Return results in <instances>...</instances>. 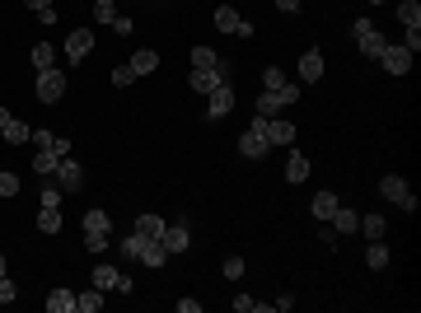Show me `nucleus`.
<instances>
[{
    "instance_id": "nucleus-1",
    "label": "nucleus",
    "mask_w": 421,
    "mask_h": 313,
    "mask_svg": "<svg viewBox=\"0 0 421 313\" xmlns=\"http://www.w3.org/2000/svg\"><path fill=\"white\" fill-rule=\"evenodd\" d=\"M295 103H300V84H290V79H286L281 89H263V94H258V112H263V117H276L281 108H295Z\"/></svg>"
},
{
    "instance_id": "nucleus-2",
    "label": "nucleus",
    "mask_w": 421,
    "mask_h": 313,
    "mask_svg": "<svg viewBox=\"0 0 421 313\" xmlns=\"http://www.w3.org/2000/svg\"><path fill=\"white\" fill-rule=\"evenodd\" d=\"M267 150H272V145H267V117L258 112V117H253V126L239 136V155H244V159H263Z\"/></svg>"
},
{
    "instance_id": "nucleus-3",
    "label": "nucleus",
    "mask_w": 421,
    "mask_h": 313,
    "mask_svg": "<svg viewBox=\"0 0 421 313\" xmlns=\"http://www.w3.org/2000/svg\"><path fill=\"white\" fill-rule=\"evenodd\" d=\"M38 103H61V94H66V70L61 66H47V70H38Z\"/></svg>"
},
{
    "instance_id": "nucleus-4",
    "label": "nucleus",
    "mask_w": 421,
    "mask_h": 313,
    "mask_svg": "<svg viewBox=\"0 0 421 313\" xmlns=\"http://www.w3.org/2000/svg\"><path fill=\"white\" fill-rule=\"evenodd\" d=\"M379 197H384V201H398L403 211H417V197L407 192V183L398 173H384V178H379Z\"/></svg>"
},
{
    "instance_id": "nucleus-5",
    "label": "nucleus",
    "mask_w": 421,
    "mask_h": 313,
    "mask_svg": "<svg viewBox=\"0 0 421 313\" xmlns=\"http://www.w3.org/2000/svg\"><path fill=\"white\" fill-rule=\"evenodd\" d=\"M374 61L384 66L389 75H407V70H412V52H407L403 43H384V52H379Z\"/></svg>"
},
{
    "instance_id": "nucleus-6",
    "label": "nucleus",
    "mask_w": 421,
    "mask_h": 313,
    "mask_svg": "<svg viewBox=\"0 0 421 313\" xmlns=\"http://www.w3.org/2000/svg\"><path fill=\"white\" fill-rule=\"evenodd\" d=\"M351 33H356V47L365 52L370 61H374V56H379V52H384V33L374 29L370 19H356V24H351Z\"/></svg>"
},
{
    "instance_id": "nucleus-7",
    "label": "nucleus",
    "mask_w": 421,
    "mask_h": 313,
    "mask_svg": "<svg viewBox=\"0 0 421 313\" xmlns=\"http://www.w3.org/2000/svg\"><path fill=\"white\" fill-rule=\"evenodd\" d=\"M94 285H98V290H103V295H108V290H131V276H122V271H117V266H108V262H98L94 266Z\"/></svg>"
},
{
    "instance_id": "nucleus-8",
    "label": "nucleus",
    "mask_w": 421,
    "mask_h": 313,
    "mask_svg": "<svg viewBox=\"0 0 421 313\" xmlns=\"http://www.w3.org/2000/svg\"><path fill=\"white\" fill-rule=\"evenodd\" d=\"M216 29L220 33H239V38H253V24L239 15V10H230V5H220L216 10Z\"/></svg>"
},
{
    "instance_id": "nucleus-9",
    "label": "nucleus",
    "mask_w": 421,
    "mask_h": 313,
    "mask_svg": "<svg viewBox=\"0 0 421 313\" xmlns=\"http://www.w3.org/2000/svg\"><path fill=\"white\" fill-rule=\"evenodd\" d=\"M66 61H71V66H75V61H84V56H89V52H94V33L89 29H75V33H71V38H66Z\"/></svg>"
},
{
    "instance_id": "nucleus-10",
    "label": "nucleus",
    "mask_w": 421,
    "mask_h": 313,
    "mask_svg": "<svg viewBox=\"0 0 421 313\" xmlns=\"http://www.w3.org/2000/svg\"><path fill=\"white\" fill-rule=\"evenodd\" d=\"M52 178H57V188H61V192H80V183H84V169H80L75 159L66 155L61 164H57V173H52Z\"/></svg>"
},
{
    "instance_id": "nucleus-11",
    "label": "nucleus",
    "mask_w": 421,
    "mask_h": 313,
    "mask_svg": "<svg viewBox=\"0 0 421 313\" xmlns=\"http://www.w3.org/2000/svg\"><path fill=\"white\" fill-rule=\"evenodd\" d=\"M159 243L169 248V257L187 252V243H192V234H187V220H178V224H164V234H159Z\"/></svg>"
},
{
    "instance_id": "nucleus-12",
    "label": "nucleus",
    "mask_w": 421,
    "mask_h": 313,
    "mask_svg": "<svg viewBox=\"0 0 421 313\" xmlns=\"http://www.w3.org/2000/svg\"><path fill=\"white\" fill-rule=\"evenodd\" d=\"M230 108H234V89L230 84H216L206 94V117H230Z\"/></svg>"
},
{
    "instance_id": "nucleus-13",
    "label": "nucleus",
    "mask_w": 421,
    "mask_h": 313,
    "mask_svg": "<svg viewBox=\"0 0 421 313\" xmlns=\"http://www.w3.org/2000/svg\"><path fill=\"white\" fill-rule=\"evenodd\" d=\"M300 79H304V84L323 79V52H318V47H309L304 56H300Z\"/></svg>"
},
{
    "instance_id": "nucleus-14",
    "label": "nucleus",
    "mask_w": 421,
    "mask_h": 313,
    "mask_svg": "<svg viewBox=\"0 0 421 313\" xmlns=\"http://www.w3.org/2000/svg\"><path fill=\"white\" fill-rule=\"evenodd\" d=\"M225 70H192V75H187V89H192V94H211V89H216V84H225Z\"/></svg>"
},
{
    "instance_id": "nucleus-15",
    "label": "nucleus",
    "mask_w": 421,
    "mask_h": 313,
    "mask_svg": "<svg viewBox=\"0 0 421 313\" xmlns=\"http://www.w3.org/2000/svg\"><path fill=\"white\" fill-rule=\"evenodd\" d=\"M295 141V126L286 117H267V145H290Z\"/></svg>"
},
{
    "instance_id": "nucleus-16",
    "label": "nucleus",
    "mask_w": 421,
    "mask_h": 313,
    "mask_svg": "<svg viewBox=\"0 0 421 313\" xmlns=\"http://www.w3.org/2000/svg\"><path fill=\"white\" fill-rule=\"evenodd\" d=\"M136 262H145V266H164V262H169V248H164L159 238H145V243H140V257H136Z\"/></svg>"
},
{
    "instance_id": "nucleus-17",
    "label": "nucleus",
    "mask_w": 421,
    "mask_h": 313,
    "mask_svg": "<svg viewBox=\"0 0 421 313\" xmlns=\"http://www.w3.org/2000/svg\"><path fill=\"white\" fill-rule=\"evenodd\" d=\"M0 136H5V141H10V145H29L33 126H29V122H19V117H10V122L0 126Z\"/></svg>"
},
{
    "instance_id": "nucleus-18",
    "label": "nucleus",
    "mask_w": 421,
    "mask_h": 313,
    "mask_svg": "<svg viewBox=\"0 0 421 313\" xmlns=\"http://www.w3.org/2000/svg\"><path fill=\"white\" fill-rule=\"evenodd\" d=\"M47 313H75V290H52V295H47Z\"/></svg>"
},
{
    "instance_id": "nucleus-19",
    "label": "nucleus",
    "mask_w": 421,
    "mask_h": 313,
    "mask_svg": "<svg viewBox=\"0 0 421 313\" xmlns=\"http://www.w3.org/2000/svg\"><path fill=\"white\" fill-rule=\"evenodd\" d=\"M337 192H318V197H313L309 201V211H313V220H332V211H337Z\"/></svg>"
},
{
    "instance_id": "nucleus-20",
    "label": "nucleus",
    "mask_w": 421,
    "mask_h": 313,
    "mask_svg": "<svg viewBox=\"0 0 421 313\" xmlns=\"http://www.w3.org/2000/svg\"><path fill=\"white\" fill-rule=\"evenodd\" d=\"M304 178H309V159H304V155L295 150V155L286 159V183H295V188H300Z\"/></svg>"
},
{
    "instance_id": "nucleus-21",
    "label": "nucleus",
    "mask_w": 421,
    "mask_h": 313,
    "mask_svg": "<svg viewBox=\"0 0 421 313\" xmlns=\"http://www.w3.org/2000/svg\"><path fill=\"white\" fill-rule=\"evenodd\" d=\"M164 224H169V220H159V215H140L136 224H131V234H140V238H159V234H164Z\"/></svg>"
},
{
    "instance_id": "nucleus-22",
    "label": "nucleus",
    "mask_w": 421,
    "mask_h": 313,
    "mask_svg": "<svg viewBox=\"0 0 421 313\" xmlns=\"http://www.w3.org/2000/svg\"><path fill=\"white\" fill-rule=\"evenodd\" d=\"M365 262H370V271H384V266H389V243H384V238H370Z\"/></svg>"
},
{
    "instance_id": "nucleus-23",
    "label": "nucleus",
    "mask_w": 421,
    "mask_h": 313,
    "mask_svg": "<svg viewBox=\"0 0 421 313\" xmlns=\"http://www.w3.org/2000/svg\"><path fill=\"white\" fill-rule=\"evenodd\" d=\"M38 229L43 234H61V206H43L38 211Z\"/></svg>"
},
{
    "instance_id": "nucleus-24",
    "label": "nucleus",
    "mask_w": 421,
    "mask_h": 313,
    "mask_svg": "<svg viewBox=\"0 0 421 313\" xmlns=\"http://www.w3.org/2000/svg\"><path fill=\"white\" fill-rule=\"evenodd\" d=\"M75 309H80V313H98V309H103V290H98V285L80 290V295H75Z\"/></svg>"
},
{
    "instance_id": "nucleus-25",
    "label": "nucleus",
    "mask_w": 421,
    "mask_h": 313,
    "mask_svg": "<svg viewBox=\"0 0 421 313\" xmlns=\"http://www.w3.org/2000/svg\"><path fill=\"white\" fill-rule=\"evenodd\" d=\"M332 224H337V234H356L360 215L351 211V206H337V211H332Z\"/></svg>"
},
{
    "instance_id": "nucleus-26",
    "label": "nucleus",
    "mask_w": 421,
    "mask_h": 313,
    "mask_svg": "<svg viewBox=\"0 0 421 313\" xmlns=\"http://www.w3.org/2000/svg\"><path fill=\"white\" fill-rule=\"evenodd\" d=\"M356 229H360L365 238H384V234H389V220H384V215H360Z\"/></svg>"
},
{
    "instance_id": "nucleus-27",
    "label": "nucleus",
    "mask_w": 421,
    "mask_h": 313,
    "mask_svg": "<svg viewBox=\"0 0 421 313\" xmlns=\"http://www.w3.org/2000/svg\"><path fill=\"white\" fill-rule=\"evenodd\" d=\"M126 66H131V70H136V75H150V70H155V66H159V52L140 47V52H136V56H131V61H126Z\"/></svg>"
},
{
    "instance_id": "nucleus-28",
    "label": "nucleus",
    "mask_w": 421,
    "mask_h": 313,
    "mask_svg": "<svg viewBox=\"0 0 421 313\" xmlns=\"http://www.w3.org/2000/svg\"><path fill=\"white\" fill-rule=\"evenodd\" d=\"M57 164H61V155H52V150H38V155H33V173H38V178H52Z\"/></svg>"
},
{
    "instance_id": "nucleus-29",
    "label": "nucleus",
    "mask_w": 421,
    "mask_h": 313,
    "mask_svg": "<svg viewBox=\"0 0 421 313\" xmlns=\"http://www.w3.org/2000/svg\"><path fill=\"white\" fill-rule=\"evenodd\" d=\"M192 70H225V66L211 47H192Z\"/></svg>"
},
{
    "instance_id": "nucleus-30",
    "label": "nucleus",
    "mask_w": 421,
    "mask_h": 313,
    "mask_svg": "<svg viewBox=\"0 0 421 313\" xmlns=\"http://www.w3.org/2000/svg\"><path fill=\"white\" fill-rule=\"evenodd\" d=\"M80 224H84V234H108V229H112L108 211H89V215L80 220Z\"/></svg>"
},
{
    "instance_id": "nucleus-31",
    "label": "nucleus",
    "mask_w": 421,
    "mask_h": 313,
    "mask_svg": "<svg viewBox=\"0 0 421 313\" xmlns=\"http://www.w3.org/2000/svg\"><path fill=\"white\" fill-rule=\"evenodd\" d=\"M398 19H403V29H421V5L417 0H403L398 5Z\"/></svg>"
},
{
    "instance_id": "nucleus-32",
    "label": "nucleus",
    "mask_w": 421,
    "mask_h": 313,
    "mask_svg": "<svg viewBox=\"0 0 421 313\" xmlns=\"http://www.w3.org/2000/svg\"><path fill=\"white\" fill-rule=\"evenodd\" d=\"M47 66H57V47L52 43H38L33 47V70H47Z\"/></svg>"
},
{
    "instance_id": "nucleus-33",
    "label": "nucleus",
    "mask_w": 421,
    "mask_h": 313,
    "mask_svg": "<svg viewBox=\"0 0 421 313\" xmlns=\"http://www.w3.org/2000/svg\"><path fill=\"white\" fill-rule=\"evenodd\" d=\"M117 19V5L112 0H94V24H112Z\"/></svg>"
},
{
    "instance_id": "nucleus-34",
    "label": "nucleus",
    "mask_w": 421,
    "mask_h": 313,
    "mask_svg": "<svg viewBox=\"0 0 421 313\" xmlns=\"http://www.w3.org/2000/svg\"><path fill=\"white\" fill-rule=\"evenodd\" d=\"M281 84H286V70H281V66H267L263 70V89H281Z\"/></svg>"
},
{
    "instance_id": "nucleus-35",
    "label": "nucleus",
    "mask_w": 421,
    "mask_h": 313,
    "mask_svg": "<svg viewBox=\"0 0 421 313\" xmlns=\"http://www.w3.org/2000/svg\"><path fill=\"white\" fill-rule=\"evenodd\" d=\"M112 84H117V89L136 84V70H131V66H112Z\"/></svg>"
},
{
    "instance_id": "nucleus-36",
    "label": "nucleus",
    "mask_w": 421,
    "mask_h": 313,
    "mask_svg": "<svg viewBox=\"0 0 421 313\" xmlns=\"http://www.w3.org/2000/svg\"><path fill=\"white\" fill-rule=\"evenodd\" d=\"M15 192H19V178L10 169H0V197H15Z\"/></svg>"
},
{
    "instance_id": "nucleus-37",
    "label": "nucleus",
    "mask_w": 421,
    "mask_h": 313,
    "mask_svg": "<svg viewBox=\"0 0 421 313\" xmlns=\"http://www.w3.org/2000/svg\"><path fill=\"white\" fill-rule=\"evenodd\" d=\"M15 295H19V285L10 276H0V304H15Z\"/></svg>"
},
{
    "instance_id": "nucleus-38",
    "label": "nucleus",
    "mask_w": 421,
    "mask_h": 313,
    "mask_svg": "<svg viewBox=\"0 0 421 313\" xmlns=\"http://www.w3.org/2000/svg\"><path fill=\"white\" fill-rule=\"evenodd\" d=\"M140 243H145L140 234H126L122 238V257H140Z\"/></svg>"
},
{
    "instance_id": "nucleus-39",
    "label": "nucleus",
    "mask_w": 421,
    "mask_h": 313,
    "mask_svg": "<svg viewBox=\"0 0 421 313\" xmlns=\"http://www.w3.org/2000/svg\"><path fill=\"white\" fill-rule=\"evenodd\" d=\"M29 141L38 145V150H52V141H57V136H52V131H47V126H38V131H33Z\"/></svg>"
},
{
    "instance_id": "nucleus-40",
    "label": "nucleus",
    "mask_w": 421,
    "mask_h": 313,
    "mask_svg": "<svg viewBox=\"0 0 421 313\" xmlns=\"http://www.w3.org/2000/svg\"><path fill=\"white\" fill-rule=\"evenodd\" d=\"M108 248V234H84V252H103Z\"/></svg>"
},
{
    "instance_id": "nucleus-41",
    "label": "nucleus",
    "mask_w": 421,
    "mask_h": 313,
    "mask_svg": "<svg viewBox=\"0 0 421 313\" xmlns=\"http://www.w3.org/2000/svg\"><path fill=\"white\" fill-rule=\"evenodd\" d=\"M225 276L239 281V276H244V257H225Z\"/></svg>"
},
{
    "instance_id": "nucleus-42",
    "label": "nucleus",
    "mask_w": 421,
    "mask_h": 313,
    "mask_svg": "<svg viewBox=\"0 0 421 313\" xmlns=\"http://www.w3.org/2000/svg\"><path fill=\"white\" fill-rule=\"evenodd\" d=\"M403 47L412 52V56H417V52H421V29H407V38H403Z\"/></svg>"
},
{
    "instance_id": "nucleus-43",
    "label": "nucleus",
    "mask_w": 421,
    "mask_h": 313,
    "mask_svg": "<svg viewBox=\"0 0 421 313\" xmlns=\"http://www.w3.org/2000/svg\"><path fill=\"white\" fill-rule=\"evenodd\" d=\"M61 197H66L61 188H43V197H38V201H43V206H61Z\"/></svg>"
},
{
    "instance_id": "nucleus-44",
    "label": "nucleus",
    "mask_w": 421,
    "mask_h": 313,
    "mask_svg": "<svg viewBox=\"0 0 421 313\" xmlns=\"http://www.w3.org/2000/svg\"><path fill=\"white\" fill-rule=\"evenodd\" d=\"M71 150H75V145L66 141V136H57V141H52V155H61V159H66V155H71Z\"/></svg>"
},
{
    "instance_id": "nucleus-45",
    "label": "nucleus",
    "mask_w": 421,
    "mask_h": 313,
    "mask_svg": "<svg viewBox=\"0 0 421 313\" xmlns=\"http://www.w3.org/2000/svg\"><path fill=\"white\" fill-rule=\"evenodd\" d=\"M272 309H276V313H286V309H295V295H276V299H272Z\"/></svg>"
},
{
    "instance_id": "nucleus-46",
    "label": "nucleus",
    "mask_w": 421,
    "mask_h": 313,
    "mask_svg": "<svg viewBox=\"0 0 421 313\" xmlns=\"http://www.w3.org/2000/svg\"><path fill=\"white\" fill-rule=\"evenodd\" d=\"M131 29H136V24H131V19H126V15H117V19H112V33H122V38H126V33H131Z\"/></svg>"
},
{
    "instance_id": "nucleus-47",
    "label": "nucleus",
    "mask_w": 421,
    "mask_h": 313,
    "mask_svg": "<svg viewBox=\"0 0 421 313\" xmlns=\"http://www.w3.org/2000/svg\"><path fill=\"white\" fill-rule=\"evenodd\" d=\"M178 313H202V299H178Z\"/></svg>"
},
{
    "instance_id": "nucleus-48",
    "label": "nucleus",
    "mask_w": 421,
    "mask_h": 313,
    "mask_svg": "<svg viewBox=\"0 0 421 313\" xmlns=\"http://www.w3.org/2000/svg\"><path fill=\"white\" fill-rule=\"evenodd\" d=\"M276 10H281V15H295V10H300V0H276Z\"/></svg>"
},
{
    "instance_id": "nucleus-49",
    "label": "nucleus",
    "mask_w": 421,
    "mask_h": 313,
    "mask_svg": "<svg viewBox=\"0 0 421 313\" xmlns=\"http://www.w3.org/2000/svg\"><path fill=\"white\" fill-rule=\"evenodd\" d=\"M29 10H52V0H24Z\"/></svg>"
},
{
    "instance_id": "nucleus-50",
    "label": "nucleus",
    "mask_w": 421,
    "mask_h": 313,
    "mask_svg": "<svg viewBox=\"0 0 421 313\" xmlns=\"http://www.w3.org/2000/svg\"><path fill=\"white\" fill-rule=\"evenodd\" d=\"M10 117H15V112H5V108H0V126H5V122H10Z\"/></svg>"
},
{
    "instance_id": "nucleus-51",
    "label": "nucleus",
    "mask_w": 421,
    "mask_h": 313,
    "mask_svg": "<svg viewBox=\"0 0 421 313\" xmlns=\"http://www.w3.org/2000/svg\"><path fill=\"white\" fill-rule=\"evenodd\" d=\"M0 276H5V257H0Z\"/></svg>"
},
{
    "instance_id": "nucleus-52",
    "label": "nucleus",
    "mask_w": 421,
    "mask_h": 313,
    "mask_svg": "<svg viewBox=\"0 0 421 313\" xmlns=\"http://www.w3.org/2000/svg\"><path fill=\"white\" fill-rule=\"evenodd\" d=\"M374 5H379V0H374Z\"/></svg>"
}]
</instances>
